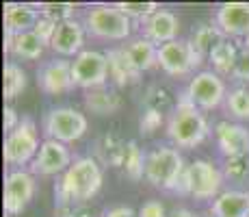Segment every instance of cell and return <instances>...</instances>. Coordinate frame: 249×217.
<instances>
[{"instance_id":"6da1fadb","label":"cell","mask_w":249,"mask_h":217,"mask_svg":"<svg viewBox=\"0 0 249 217\" xmlns=\"http://www.w3.org/2000/svg\"><path fill=\"white\" fill-rule=\"evenodd\" d=\"M104 174L93 157H76L54 185L56 206H83L100 191Z\"/></svg>"},{"instance_id":"7a4b0ae2","label":"cell","mask_w":249,"mask_h":217,"mask_svg":"<svg viewBox=\"0 0 249 217\" xmlns=\"http://www.w3.org/2000/svg\"><path fill=\"white\" fill-rule=\"evenodd\" d=\"M210 135L208 119L204 118L202 109H197L186 91H182L174 111H171L169 119H167V137L176 148H184V150H193V148L202 146Z\"/></svg>"},{"instance_id":"3957f363","label":"cell","mask_w":249,"mask_h":217,"mask_svg":"<svg viewBox=\"0 0 249 217\" xmlns=\"http://www.w3.org/2000/svg\"><path fill=\"white\" fill-rule=\"evenodd\" d=\"M186 165L178 148L159 146L145 158V180L162 191H178Z\"/></svg>"},{"instance_id":"277c9868","label":"cell","mask_w":249,"mask_h":217,"mask_svg":"<svg viewBox=\"0 0 249 217\" xmlns=\"http://www.w3.org/2000/svg\"><path fill=\"white\" fill-rule=\"evenodd\" d=\"M85 31L91 37L104 41H126L130 39L137 24L124 16L115 4H91L85 13Z\"/></svg>"},{"instance_id":"5b68a950","label":"cell","mask_w":249,"mask_h":217,"mask_svg":"<svg viewBox=\"0 0 249 217\" xmlns=\"http://www.w3.org/2000/svg\"><path fill=\"white\" fill-rule=\"evenodd\" d=\"M223 182H226V176L217 165H213L210 161H204V158H197L191 165H186L178 194L191 196L202 202L217 200L223 194Z\"/></svg>"},{"instance_id":"8992f818","label":"cell","mask_w":249,"mask_h":217,"mask_svg":"<svg viewBox=\"0 0 249 217\" xmlns=\"http://www.w3.org/2000/svg\"><path fill=\"white\" fill-rule=\"evenodd\" d=\"M39 148H41V141H39V133H37L35 119L22 118L18 128H13L11 133L4 137L2 158L13 170H22V165H31V163L35 161Z\"/></svg>"},{"instance_id":"52a82bcc","label":"cell","mask_w":249,"mask_h":217,"mask_svg":"<svg viewBox=\"0 0 249 217\" xmlns=\"http://www.w3.org/2000/svg\"><path fill=\"white\" fill-rule=\"evenodd\" d=\"M41 126H44L46 139H54L68 146L85 137V133L89 130V119L74 107H56L44 115Z\"/></svg>"},{"instance_id":"ba28073f","label":"cell","mask_w":249,"mask_h":217,"mask_svg":"<svg viewBox=\"0 0 249 217\" xmlns=\"http://www.w3.org/2000/svg\"><path fill=\"white\" fill-rule=\"evenodd\" d=\"M206 57L191 43V39H176L159 46V67L174 79L193 74Z\"/></svg>"},{"instance_id":"9c48e42d","label":"cell","mask_w":249,"mask_h":217,"mask_svg":"<svg viewBox=\"0 0 249 217\" xmlns=\"http://www.w3.org/2000/svg\"><path fill=\"white\" fill-rule=\"evenodd\" d=\"M37 194V178L33 172L26 170H9L4 176L2 189V209L4 215L16 217L22 215L24 209L31 204Z\"/></svg>"},{"instance_id":"30bf717a","label":"cell","mask_w":249,"mask_h":217,"mask_svg":"<svg viewBox=\"0 0 249 217\" xmlns=\"http://www.w3.org/2000/svg\"><path fill=\"white\" fill-rule=\"evenodd\" d=\"M108 76V59L107 52L100 50H83L71 61V80L74 87H80L85 91L100 89L107 85Z\"/></svg>"},{"instance_id":"8fae6325","label":"cell","mask_w":249,"mask_h":217,"mask_svg":"<svg viewBox=\"0 0 249 217\" xmlns=\"http://www.w3.org/2000/svg\"><path fill=\"white\" fill-rule=\"evenodd\" d=\"M184 91L191 98V102L202 111H213V109L221 107L228 98L226 83L213 70H204V72L193 74V79L189 80Z\"/></svg>"},{"instance_id":"7c38bea8","label":"cell","mask_w":249,"mask_h":217,"mask_svg":"<svg viewBox=\"0 0 249 217\" xmlns=\"http://www.w3.org/2000/svg\"><path fill=\"white\" fill-rule=\"evenodd\" d=\"M71 163H74V157L65 143L54 141V139H44L35 161L31 163V172L35 176H59V174L63 176Z\"/></svg>"},{"instance_id":"4fadbf2b","label":"cell","mask_w":249,"mask_h":217,"mask_svg":"<svg viewBox=\"0 0 249 217\" xmlns=\"http://www.w3.org/2000/svg\"><path fill=\"white\" fill-rule=\"evenodd\" d=\"M214 141L226 158L249 157V128L238 122L223 119L214 126Z\"/></svg>"},{"instance_id":"5bb4252c","label":"cell","mask_w":249,"mask_h":217,"mask_svg":"<svg viewBox=\"0 0 249 217\" xmlns=\"http://www.w3.org/2000/svg\"><path fill=\"white\" fill-rule=\"evenodd\" d=\"M37 85L41 91L50 96L65 94V91L74 89V80H71V61L68 59H52L39 65L37 70Z\"/></svg>"},{"instance_id":"9a60e30c","label":"cell","mask_w":249,"mask_h":217,"mask_svg":"<svg viewBox=\"0 0 249 217\" xmlns=\"http://www.w3.org/2000/svg\"><path fill=\"white\" fill-rule=\"evenodd\" d=\"M214 24L226 37H249V2H223L217 7Z\"/></svg>"},{"instance_id":"2e32d148","label":"cell","mask_w":249,"mask_h":217,"mask_svg":"<svg viewBox=\"0 0 249 217\" xmlns=\"http://www.w3.org/2000/svg\"><path fill=\"white\" fill-rule=\"evenodd\" d=\"M143 37L150 41H154L156 46L162 43H169L178 39L180 33V20L174 11H167V9H159L154 16H150L147 20H143L139 24Z\"/></svg>"},{"instance_id":"e0dca14e","label":"cell","mask_w":249,"mask_h":217,"mask_svg":"<svg viewBox=\"0 0 249 217\" xmlns=\"http://www.w3.org/2000/svg\"><path fill=\"white\" fill-rule=\"evenodd\" d=\"M39 18L41 13L37 9V4L4 2V11H2L4 35L16 37V35H22V33H31Z\"/></svg>"},{"instance_id":"ac0fdd59","label":"cell","mask_w":249,"mask_h":217,"mask_svg":"<svg viewBox=\"0 0 249 217\" xmlns=\"http://www.w3.org/2000/svg\"><path fill=\"white\" fill-rule=\"evenodd\" d=\"M85 24H80L78 20H65L56 26V33L50 41V48L61 55V59L68 57H78L85 50Z\"/></svg>"},{"instance_id":"d6986e66","label":"cell","mask_w":249,"mask_h":217,"mask_svg":"<svg viewBox=\"0 0 249 217\" xmlns=\"http://www.w3.org/2000/svg\"><path fill=\"white\" fill-rule=\"evenodd\" d=\"M107 59H108V76L117 87H128V85H137L141 80L143 72L132 63L130 55L126 52V48H111L107 50Z\"/></svg>"},{"instance_id":"ffe728a7","label":"cell","mask_w":249,"mask_h":217,"mask_svg":"<svg viewBox=\"0 0 249 217\" xmlns=\"http://www.w3.org/2000/svg\"><path fill=\"white\" fill-rule=\"evenodd\" d=\"M213 217H249V191L228 189L210 204Z\"/></svg>"},{"instance_id":"44dd1931","label":"cell","mask_w":249,"mask_h":217,"mask_svg":"<svg viewBox=\"0 0 249 217\" xmlns=\"http://www.w3.org/2000/svg\"><path fill=\"white\" fill-rule=\"evenodd\" d=\"M44 41L35 35V33H22V35L9 37L4 35V52L11 55L13 59H22V61H37L44 55Z\"/></svg>"},{"instance_id":"7402d4cb","label":"cell","mask_w":249,"mask_h":217,"mask_svg":"<svg viewBox=\"0 0 249 217\" xmlns=\"http://www.w3.org/2000/svg\"><path fill=\"white\" fill-rule=\"evenodd\" d=\"M126 52L130 55L132 63H135L141 72H147V70H154L159 67V46L154 41L145 39V37H132L130 41L126 43Z\"/></svg>"},{"instance_id":"603a6c76","label":"cell","mask_w":249,"mask_h":217,"mask_svg":"<svg viewBox=\"0 0 249 217\" xmlns=\"http://www.w3.org/2000/svg\"><path fill=\"white\" fill-rule=\"evenodd\" d=\"M85 107L95 115H113L122 109V96L107 87L91 89L85 94Z\"/></svg>"},{"instance_id":"cb8c5ba5","label":"cell","mask_w":249,"mask_h":217,"mask_svg":"<svg viewBox=\"0 0 249 217\" xmlns=\"http://www.w3.org/2000/svg\"><path fill=\"white\" fill-rule=\"evenodd\" d=\"M238 52L241 48H236V43H232L226 37L213 52L208 55V61L213 65V72L214 74H232L234 67H236V61H238Z\"/></svg>"},{"instance_id":"d4e9b609","label":"cell","mask_w":249,"mask_h":217,"mask_svg":"<svg viewBox=\"0 0 249 217\" xmlns=\"http://www.w3.org/2000/svg\"><path fill=\"white\" fill-rule=\"evenodd\" d=\"M26 72L22 70V65H18L16 61H7L2 67V94L4 100H16L18 96L26 89Z\"/></svg>"},{"instance_id":"484cf974","label":"cell","mask_w":249,"mask_h":217,"mask_svg":"<svg viewBox=\"0 0 249 217\" xmlns=\"http://www.w3.org/2000/svg\"><path fill=\"white\" fill-rule=\"evenodd\" d=\"M223 39H226V35L219 31L217 24H199L193 31V35H191V43H193L204 57H208Z\"/></svg>"},{"instance_id":"4316f807","label":"cell","mask_w":249,"mask_h":217,"mask_svg":"<svg viewBox=\"0 0 249 217\" xmlns=\"http://www.w3.org/2000/svg\"><path fill=\"white\" fill-rule=\"evenodd\" d=\"M145 154L141 152L137 141H126V152H124L122 167L130 180H141L145 178Z\"/></svg>"},{"instance_id":"83f0119b","label":"cell","mask_w":249,"mask_h":217,"mask_svg":"<svg viewBox=\"0 0 249 217\" xmlns=\"http://www.w3.org/2000/svg\"><path fill=\"white\" fill-rule=\"evenodd\" d=\"M226 111L238 122H249V89L247 87H234L228 91Z\"/></svg>"},{"instance_id":"f1b7e54d","label":"cell","mask_w":249,"mask_h":217,"mask_svg":"<svg viewBox=\"0 0 249 217\" xmlns=\"http://www.w3.org/2000/svg\"><path fill=\"white\" fill-rule=\"evenodd\" d=\"M124 16H128L132 22H139L141 24L143 20H147L150 16H154L159 11V2H113Z\"/></svg>"},{"instance_id":"f546056e","label":"cell","mask_w":249,"mask_h":217,"mask_svg":"<svg viewBox=\"0 0 249 217\" xmlns=\"http://www.w3.org/2000/svg\"><path fill=\"white\" fill-rule=\"evenodd\" d=\"M226 180H234L241 182L249 178V157H234V158H226L221 167Z\"/></svg>"},{"instance_id":"4dcf8cb0","label":"cell","mask_w":249,"mask_h":217,"mask_svg":"<svg viewBox=\"0 0 249 217\" xmlns=\"http://www.w3.org/2000/svg\"><path fill=\"white\" fill-rule=\"evenodd\" d=\"M41 16L52 18L54 22H65V20H74V11H76V4L71 2H44V4H37Z\"/></svg>"},{"instance_id":"1f68e13d","label":"cell","mask_w":249,"mask_h":217,"mask_svg":"<svg viewBox=\"0 0 249 217\" xmlns=\"http://www.w3.org/2000/svg\"><path fill=\"white\" fill-rule=\"evenodd\" d=\"M160 124H162V113L156 107H147L141 113V119H139V128H141L143 135H152L154 130L160 128Z\"/></svg>"},{"instance_id":"d6a6232c","label":"cell","mask_w":249,"mask_h":217,"mask_svg":"<svg viewBox=\"0 0 249 217\" xmlns=\"http://www.w3.org/2000/svg\"><path fill=\"white\" fill-rule=\"evenodd\" d=\"M56 26H59V22H54L52 18H48V16H41L39 20H37L35 28H33V33L44 41V46H50L52 37H54V33H56Z\"/></svg>"},{"instance_id":"836d02e7","label":"cell","mask_w":249,"mask_h":217,"mask_svg":"<svg viewBox=\"0 0 249 217\" xmlns=\"http://www.w3.org/2000/svg\"><path fill=\"white\" fill-rule=\"evenodd\" d=\"M232 76L236 80H243V83H249V48L243 46L241 52H238V61L236 67H234Z\"/></svg>"},{"instance_id":"e575fe53","label":"cell","mask_w":249,"mask_h":217,"mask_svg":"<svg viewBox=\"0 0 249 217\" xmlns=\"http://www.w3.org/2000/svg\"><path fill=\"white\" fill-rule=\"evenodd\" d=\"M54 217H95L93 211H89L87 206H56Z\"/></svg>"},{"instance_id":"d590c367","label":"cell","mask_w":249,"mask_h":217,"mask_svg":"<svg viewBox=\"0 0 249 217\" xmlns=\"http://www.w3.org/2000/svg\"><path fill=\"white\" fill-rule=\"evenodd\" d=\"M139 217H167L165 206H162L159 200H147L145 204L139 209Z\"/></svg>"},{"instance_id":"8d00e7d4","label":"cell","mask_w":249,"mask_h":217,"mask_svg":"<svg viewBox=\"0 0 249 217\" xmlns=\"http://www.w3.org/2000/svg\"><path fill=\"white\" fill-rule=\"evenodd\" d=\"M20 122H22V119L18 118L16 109L9 107V104H7V107H4V133L9 135L13 128H18V124H20Z\"/></svg>"},{"instance_id":"74e56055","label":"cell","mask_w":249,"mask_h":217,"mask_svg":"<svg viewBox=\"0 0 249 217\" xmlns=\"http://www.w3.org/2000/svg\"><path fill=\"white\" fill-rule=\"evenodd\" d=\"M104 217H139V211H135L132 206H113V209H108Z\"/></svg>"},{"instance_id":"f35d334b","label":"cell","mask_w":249,"mask_h":217,"mask_svg":"<svg viewBox=\"0 0 249 217\" xmlns=\"http://www.w3.org/2000/svg\"><path fill=\"white\" fill-rule=\"evenodd\" d=\"M171 217H202V215L193 213V211H189V209H178Z\"/></svg>"},{"instance_id":"ab89813d","label":"cell","mask_w":249,"mask_h":217,"mask_svg":"<svg viewBox=\"0 0 249 217\" xmlns=\"http://www.w3.org/2000/svg\"><path fill=\"white\" fill-rule=\"evenodd\" d=\"M245 48H249V37H245V43H243Z\"/></svg>"},{"instance_id":"60d3db41","label":"cell","mask_w":249,"mask_h":217,"mask_svg":"<svg viewBox=\"0 0 249 217\" xmlns=\"http://www.w3.org/2000/svg\"><path fill=\"white\" fill-rule=\"evenodd\" d=\"M4 217H9V215H4Z\"/></svg>"}]
</instances>
